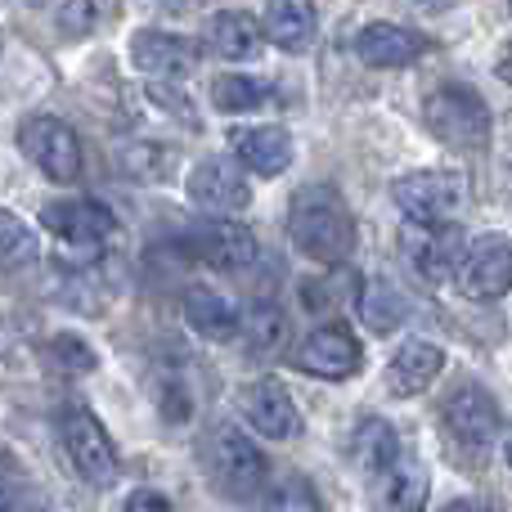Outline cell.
<instances>
[{"label": "cell", "instance_id": "d590c367", "mask_svg": "<svg viewBox=\"0 0 512 512\" xmlns=\"http://www.w3.org/2000/svg\"><path fill=\"white\" fill-rule=\"evenodd\" d=\"M59 18H63V23H72V36H77V32H86V27H90V18H95V5H63Z\"/></svg>", "mask_w": 512, "mask_h": 512}, {"label": "cell", "instance_id": "5bb4252c", "mask_svg": "<svg viewBox=\"0 0 512 512\" xmlns=\"http://www.w3.org/2000/svg\"><path fill=\"white\" fill-rule=\"evenodd\" d=\"M198 54L203 50H198L194 41H185V36H176V32H162V27H144L131 41L135 68L149 72L153 81H162V77L176 81V77H185V72H194Z\"/></svg>", "mask_w": 512, "mask_h": 512}, {"label": "cell", "instance_id": "e575fe53", "mask_svg": "<svg viewBox=\"0 0 512 512\" xmlns=\"http://www.w3.org/2000/svg\"><path fill=\"white\" fill-rule=\"evenodd\" d=\"M122 512H171V499L158 495V490H135Z\"/></svg>", "mask_w": 512, "mask_h": 512}, {"label": "cell", "instance_id": "277c9868", "mask_svg": "<svg viewBox=\"0 0 512 512\" xmlns=\"http://www.w3.org/2000/svg\"><path fill=\"white\" fill-rule=\"evenodd\" d=\"M59 441H63V454H68L72 472H77L86 486H113L117 481V450L108 441L104 423H99L90 409H68L59 418Z\"/></svg>", "mask_w": 512, "mask_h": 512}, {"label": "cell", "instance_id": "4dcf8cb0", "mask_svg": "<svg viewBox=\"0 0 512 512\" xmlns=\"http://www.w3.org/2000/svg\"><path fill=\"white\" fill-rule=\"evenodd\" d=\"M265 512H324V504H319V495L310 490V481L288 477L265 495Z\"/></svg>", "mask_w": 512, "mask_h": 512}, {"label": "cell", "instance_id": "f546056e", "mask_svg": "<svg viewBox=\"0 0 512 512\" xmlns=\"http://www.w3.org/2000/svg\"><path fill=\"white\" fill-rule=\"evenodd\" d=\"M27 261H36V234L14 212H0V265L14 270V265H27Z\"/></svg>", "mask_w": 512, "mask_h": 512}, {"label": "cell", "instance_id": "d4e9b609", "mask_svg": "<svg viewBox=\"0 0 512 512\" xmlns=\"http://www.w3.org/2000/svg\"><path fill=\"white\" fill-rule=\"evenodd\" d=\"M270 99V86L256 77H243V72H225V77L212 81V104L221 113H252Z\"/></svg>", "mask_w": 512, "mask_h": 512}, {"label": "cell", "instance_id": "d6986e66", "mask_svg": "<svg viewBox=\"0 0 512 512\" xmlns=\"http://www.w3.org/2000/svg\"><path fill=\"white\" fill-rule=\"evenodd\" d=\"M441 369H445V355H441V346H432V342H405L396 355H391V364H387V387H391V396H418V391H427L436 378H441Z\"/></svg>", "mask_w": 512, "mask_h": 512}, {"label": "cell", "instance_id": "4fadbf2b", "mask_svg": "<svg viewBox=\"0 0 512 512\" xmlns=\"http://www.w3.org/2000/svg\"><path fill=\"white\" fill-rule=\"evenodd\" d=\"M239 405H243V418H248L261 436H270V441H292V436L301 432L297 405H292L288 387L274 378H261V382H252V387H243Z\"/></svg>", "mask_w": 512, "mask_h": 512}, {"label": "cell", "instance_id": "ac0fdd59", "mask_svg": "<svg viewBox=\"0 0 512 512\" xmlns=\"http://www.w3.org/2000/svg\"><path fill=\"white\" fill-rule=\"evenodd\" d=\"M230 144L234 158L256 176H279L292 162V140L283 126H239V131H230Z\"/></svg>", "mask_w": 512, "mask_h": 512}, {"label": "cell", "instance_id": "5b68a950", "mask_svg": "<svg viewBox=\"0 0 512 512\" xmlns=\"http://www.w3.org/2000/svg\"><path fill=\"white\" fill-rule=\"evenodd\" d=\"M18 144H23L27 158L45 171V180H54V185L81 180V140L68 122L36 113L18 126Z\"/></svg>", "mask_w": 512, "mask_h": 512}, {"label": "cell", "instance_id": "74e56055", "mask_svg": "<svg viewBox=\"0 0 512 512\" xmlns=\"http://www.w3.org/2000/svg\"><path fill=\"white\" fill-rule=\"evenodd\" d=\"M9 512H50V504H41V499H18Z\"/></svg>", "mask_w": 512, "mask_h": 512}, {"label": "cell", "instance_id": "8992f818", "mask_svg": "<svg viewBox=\"0 0 512 512\" xmlns=\"http://www.w3.org/2000/svg\"><path fill=\"white\" fill-rule=\"evenodd\" d=\"M454 288L468 301H495L512 292V239L508 234H481L468 243L459 270H454Z\"/></svg>", "mask_w": 512, "mask_h": 512}, {"label": "cell", "instance_id": "484cf974", "mask_svg": "<svg viewBox=\"0 0 512 512\" xmlns=\"http://www.w3.org/2000/svg\"><path fill=\"white\" fill-rule=\"evenodd\" d=\"M355 301H360V319L373 333H391L405 319V301H400V292L391 283H364Z\"/></svg>", "mask_w": 512, "mask_h": 512}, {"label": "cell", "instance_id": "1f68e13d", "mask_svg": "<svg viewBox=\"0 0 512 512\" xmlns=\"http://www.w3.org/2000/svg\"><path fill=\"white\" fill-rule=\"evenodd\" d=\"M149 99L162 108V113L180 117L185 126H198V113L189 108V95H185V90H176L171 81H149Z\"/></svg>", "mask_w": 512, "mask_h": 512}, {"label": "cell", "instance_id": "44dd1931", "mask_svg": "<svg viewBox=\"0 0 512 512\" xmlns=\"http://www.w3.org/2000/svg\"><path fill=\"white\" fill-rule=\"evenodd\" d=\"M185 319L212 342H234L239 337V306L230 297H221L216 288H207V283H194L185 292Z\"/></svg>", "mask_w": 512, "mask_h": 512}, {"label": "cell", "instance_id": "f35d334b", "mask_svg": "<svg viewBox=\"0 0 512 512\" xmlns=\"http://www.w3.org/2000/svg\"><path fill=\"white\" fill-rule=\"evenodd\" d=\"M499 77H504L508 86H512V45H508L504 54H499Z\"/></svg>", "mask_w": 512, "mask_h": 512}, {"label": "cell", "instance_id": "4316f807", "mask_svg": "<svg viewBox=\"0 0 512 512\" xmlns=\"http://www.w3.org/2000/svg\"><path fill=\"white\" fill-rule=\"evenodd\" d=\"M180 153L167 149V144H153V140H135L131 149L122 153V167L131 171L135 180H167L176 171Z\"/></svg>", "mask_w": 512, "mask_h": 512}, {"label": "cell", "instance_id": "2e32d148", "mask_svg": "<svg viewBox=\"0 0 512 512\" xmlns=\"http://www.w3.org/2000/svg\"><path fill=\"white\" fill-rule=\"evenodd\" d=\"M346 450H351V463L360 468V477L369 481V486H378V481L400 463V436L387 418H364V423L351 432V445H346Z\"/></svg>", "mask_w": 512, "mask_h": 512}, {"label": "cell", "instance_id": "836d02e7", "mask_svg": "<svg viewBox=\"0 0 512 512\" xmlns=\"http://www.w3.org/2000/svg\"><path fill=\"white\" fill-rule=\"evenodd\" d=\"M14 504H18V468H14V459L0 454V512H9Z\"/></svg>", "mask_w": 512, "mask_h": 512}, {"label": "cell", "instance_id": "52a82bcc", "mask_svg": "<svg viewBox=\"0 0 512 512\" xmlns=\"http://www.w3.org/2000/svg\"><path fill=\"white\" fill-rule=\"evenodd\" d=\"M400 252H405L409 270L427 283H454V270H459L463 252H468V239L454 221L445 225H409L400 234Z\"/></svg>", "mask_w": 512, "mask_h": 512}, {"label": "cell", "instance_id": "9a60e30c", "mask_svg": "<svg viewBox=\"0 0 512 512\" xmlns=\"http://www.w3.org/2000/svg\"><path fill=\"white\" fill-rule=\"evenodd\" d=\"M445 427H450V436L459 445L486 450V445L499 436V405L481 387H463L459 396L445 405Z\"/></svg>", "mask_w": 512, "mask_h": 512}, {"label": "cell", "instance_id": "d6a6232c", "mask_svg": "<svg viewBox=\"0 0 512 512\" xmlns=\"http://www.w3.org/2000/svg\"><path fill=\"white\" fill-rule=\"evenodd\" d=\"M189 409H194V405H189L185 387H180V382H171V387L162 391V414H167L171 423H185V418H189Z\"/></svg>", "mask_w": 512, "mask_h": 512}, {"label": "cell", "instance_id": "ffe728a7", "mask_svg": "<svg viewBox=\"0 0 512 512\" xmlns=\"http://www.w3.org/2000/svg\"><path fill=\"white\" fill-rule=\"evenodd\" d=\"M256 32L265 41H274L288 54H306L315 45V9L301 5V0H279V5L261 9V27Z\"/></svg>", "mask_w": 512, "mask_h": 512}, {"label": "cell", "instance_id": "7402d4cb", "mask_svg": "<svg viewBox=\"0 0 512 512\" xmlns=\"http://www.w3.org/2000/svg\"><path fill=\"white\" fill-rule=\"evenodd\" d=\"M373 495H378V504L387 512H423L427 508V468L418 459L400 454V463L373 486Z\"/></svg>", "mask_w": 512, "mask_h": 512}, {"label": "cell", "instance_id": "83f0119b", "mask_svg": "<svg viewBox=\"0 0 512 512\" xmlns=\"http://www.w3.org/2000/svg\"><path fill=\"white\" fill-rule=\"evenodd\" d=\"M355 274L351 270H337V274H328V279H315V283H306L301 288V301H306V310H315V315H328L333 306H342V301H351V297H360V288H355Z\"/></svg>", "mask_w": 512, "mask_h": 512}, {"label": "cell", "instance_id": "cb8c5ba5", "mask_svg": "<svg viewBox=\"0 0 512 512\" xmlns=\"http://www.w3.org/2000/svg\"><path fill=\"white\" fill-rule=\"evenodd\" d=\"M239 337H243V346H248L252 360L279 351V342H283V315H279V306H270V301H256L248 315H239Z\"/></svg>", "mask_w": 512, "mask_h": 512}, {"label": "cell", "instance_id": "30bf717a", "mask_svg": "<svg viewBox=\"0 0 512 512\" xmlns=\"http://www.w3.org/2000/svg\"><path fill=\"white\" fill-rule=\"evenodd\" d=\"M41 225L54 239L68 243V248H86L90 256H99V243L113 239L117 216L108 212L104 203H95V198H63V203L45 207Z\"/></svg>", "mask_w": 512, "mask_h": 512}, {"label": "cell", "instance_id": "7a4b0ae2", "mask_svg": "<svg viewBox=\"0 0 512 512\" xmlns=\"http://www.w3.org/2000/svg\"><path fill=\"white\" fill-rule=\"evenodd\" d=\"M203 463H207V477H212V486L221 490L225 499H234V504L252 499L256 490L265 486V454L256 450V445L239 432V427H230V423H221L212 436H207Z\"/></svg>", "mask_w": 512, "mask_h": 512}, {"label": "cell", "instance_id": "ab89813d", "mask_svg": "<svg viewBox=\"0 0 512 512\" xmlns=\"http://www.w3.org/2000/svg\"><path fill=\"white\" fill-rule=\"evenodd\" d=\"M504 450H508V463H512V427H508V441H504Z\"/></svg>", "mask_w": 512, "mask_h": 512}, {"label": "cell", "instance_id": "9c48e42d", "mask_svg": "<svg viewBox=\"0 0 512 512\" xmlns=\"http://www.w3.org/2000/svg\"><path fill=\"white\" fill-rule=\"evenodd\" d=\"M189 198H194V207L212 212V221H230V212H243L252 203V185L239 162L207 158L189 171Z\"/></svg>", "mask_w": 512, "mask_h": 512}, {"label": "cell", "instance_id": "7c38bea8", "mask_svg": "<svg viewBox=\"0 0 512 512\" xmlns=\"http://www.w3.org/2000/svg\"><path fill=\"white\" fill-rule=\"evenodd\" d=\"M189 252L212 270H248L256 261V239L239 221H198L189 230Z\"/></svg>", "mask_w": 512, "mask_h": 512}, {"label": "cell", "instance_id": "e0dca14e", "mask_svg": "<svg viewBox=\"0 0 512 512\" xmlns=\"http://www.w3.org/2000/svg\"><path fill=\"white\" fill-rule=\"evenodd\" d=\"M423 50H427L423 36L409 32V27H396V23H369L355 36V54H360V63H369V68H409Z\"/></svg>", "mask_w": 512, "mask_h": 512}, {"label": "cell", "instance_id": "603a6c76", "mask_svg": "<svg viewBox=\"0 0 512 512\" xmlns=\"http://www.w3.org/2000/svg\"><path fill=\"white\" fill-rule=\"evenodd\" d=\"M207 45L230 63L256 59V54H261V32H256V23L248 14H239V9H221V14L212 18V27H207Z\"/></svg>", "mask_w": 512, "mask_h": 512}, {"label": "cell", "instance_id": "3957f363", "mask_svg": "<svg viewBox=\"0 0 512 512\" xmlns=\"http://www.w3.org/2000/svg\"><path fill=\"white\" fill-rule=\"evenodd\" d=\"M423 122H427V131L441 144H450V149L472 153V149H486L490 144V108L481 104V95L468 86L432 90L423 104Z\"/></svg>", "mask_w": 512, "mask_h": 512}, {"label": "cell", "instance_id": "8d00e7d4", "mask_svg": "<svg viewBox=\"0 0 512 512\" xmlns=\"http://www.w3.org/2000/svg\"><path fill=\"white\" fill-rule=\"evenodd\" d=\"M445 512H499V508L481 495H463V499H454V504H445Z\"/></svg>", "mask_w": 512, "mask_h": 512}, {"label": "cell", "instance_id": "6da1fadb", "mask_svg": "<svg viewBox=\"0 0 512 512\" xmlns=\"http://www.w3.org/2000/svg\"><path fill=\"white\" fill-rule=\"evenodd\" d=\"M288 234L319 265H346L355 252V216L333 185H310L292 198Z\"/></svg>", "mask_w": 512, "mask_h": 512}, {"label": "cell", "instance_id": "f1b7e54d", "mask_svg": "<svg viewBox=\"0 0 512 512\" xmlns=\"http://www.w3.org/2000/svg\"><path fill=\"white\" fill-rule=\"evenodd\" d=\"M45 360H50V369H59V373H68V378H81V373H90L95 369V351H90L86 342H81L77 333H59V337H50V346H45Z\"/></svg>", "mask_w": 512, "mask_h": 512}, {"label": "cell", "instance_id": "ba28073f", "mask_svg": "<svg viewBox=\"0 0 512 512\" xmlns=\"http://www.w3.org/2000/svg\"><path fill=\"white\" fill-rule=\"evenodd\" d=\"M391 198L409 216V225H445L450 212L459 207L463 185L450 171H409L391 185Z\"/></svg>", "mask_w": 512, "mask_h": 512}, {"label": "cell", "instance_id": "8fae6325", "mask_svg": "<svg viewBox=\"0 0 512 512\" xmlns=\"http://www.w3.org/2000/svg\"><path fill=\"white\" fill-rule=\"evenodd\" d=\"M292 364H297L301 373H315V378L337 382V378L360 373L364 351H360V337H355L346 324H324V328H315V333L297 346Z\"/></svg>", "mask_w": 512, "mask_h": 512}]
</instances>
